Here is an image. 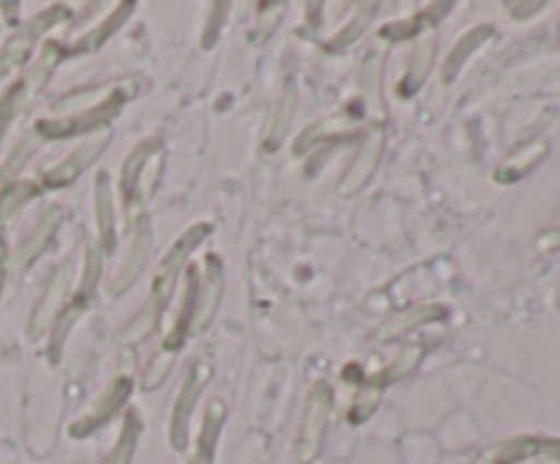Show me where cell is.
Wrapping results in <instances>:
<instances>
[{
  "label": "cell",
  "instance_id": "obj_15",
  "mask_svg": "<svg viewBox=\"0 0 560 464\" xmlns=\"http://www.w3.org/2000/svg\"><path fill=\"white\" fill-rule=\"evenodd\" d=\"M361 93H364V107L372 115L383 118V52L372 49L369 58L361 66Z\"/></svg>",
  "mask_w": 560,
  "mask_h": 464
},
{
  "label": "cell",
  "instance_id": "obj_22",
  "mask_svg": "<svg viewBox=\"0 0 560 464\" xmlns=\"http://www.w3.org/2000/svg\"><path fill=\"white\" fill-rule=\"evenodd\" d=\"M489 38H492V27L489 25H481V27H476V31L465 33V36L456 41V47L451 49L449 60L443 63V82H454V76L460 74V69L465 66V60L470 58V55L476 52L481 44H487Z\"/></svg>",
  "mask_w": 560,
  "mask_h": 464
},
{
  "label": "cell",
  "instance_id": "obj_20",
  "mask_svg": "<svg viewBox=\"0 0 560 464\" xmlns=\"http://www.w3.org/2000/svg\"><path fill=\"white\" fill-rule=\"evenodd\" d=\"M162 153V142L159 140H148V142H140L129 158L123 162V175H121V189H123V200H132L138 194V186H140V175H143L145 164L151 162V156Z\"/></svg>",
  "mask_w": 560,
  "mask_h": 464
},
{
  "label": "cell",
  "instance_id": "obj_5",
  "mask_svg": "<svg viewBox=\"0 0 560 464\" xmlns=\"http://www.w3.org/2000/svg\"><path fill=\"white\" fill-rule=\"evenodd\" d=\"M129 393H132V380H129L127 374L116 377V380H112L110 385H107L105 391H102L99 396H96L94 402L85 407V413L80 415L78 420H72V426H69V435H72L74 440H83V437H91L96 429H102L105 424H110L112 415H116L118 409L127 404Z\"/></svg>",
  "mask_w": 560,
  "mask_h": 464
},
{
  "label": "cell",
  "instance_id": "obj_19",
  "mask_svg": "<svg viewBox=\"0 0 560 464\" xmlns=\"http://www.w3.org/2000/svg\"><path fill=\"white\" fill-rule=\"evenodd\" d=\"M96 218H99L102 251L110 254L112 246H116V213H112V186L107 172L96 178Z\"/></svg>",
  "mask_w": 560,
  "mask_h": 464
},
{
  "label": "cell",
  "instance_id": "obj_30",
  "mask_svg": "<svg viewBox=\"0 0 560 464\" xmlns=\"http://www.w3.org/2000/svg\"><path fill=\"white\" fill-rule=\"evenodd\" d=\"M61 55H63V49L58 47V44H47L45 52H41V58H39V63H36L34 71H31L28 87H41V85H45V80H47V76H50V71L56 69V63H58V60H61Z\"/></svg>",
  "mask_w": 560,
  "mask_h": 464
},
{
  "label": "cell",
  "instance_id": "obj_35",
  "mask_svg": "<svg viewBox=\"0 0 560 464\" xmlns=\"http://www.w3.org/2000/svg\"><path fill=\"white\" fill-rule=\"evenodd\" d=\"M505 9H509V11H522L520 16H531L533 11L541 9V3H505Z\"/></svg>",
  "mask_w": 560,
  "mask_h": 464
},
{
  "label": "cell",
  "instance_id": "obj_24",
  "mask_svg": "<svg viewBox=\"0 0 560 464\" xmlns=\"http://www.w3.org/2000/svg\"><path fill=\"white\" fill-rule=\"evenodd\" d=\"M345 131H353V120L347 118V115H336V118L320 120V123H312L301 136H298L293 151L303 153V151H309L314 142L331 140V136H339V134H345Z\"/></svg>",
  "mask_w": 560,
  "mask_h": 464
},
{
  "label": "cell",
  "instance_id": "obj_14",
  "mask_svg": "<svg viewBox=\"0 0 560 464\" xmlns=\"http://www.w3.org/2000/svg\"><path fill=\"white\" fill-rule=\"evenodd\" d=\"M544 156H547V142L544 140L525 142V145L511 151L509 156L500 162V167L495 169V180H498V183H514V180H520L522 175L531 172Z\"/></svg>",
  "mask_w": 560,
  "mask_h": 464
},
{
  "label": "cell",
  "instance_id": "obj_11",
  "mask_svg": "<svg viewBox=\"0 0 560 464\" xmlns=\"http://www.w3.org/2000/svg\"><path fill=\"white\" fill-rule=\"evenodd\" d=\"M148 251H151V224L148 218L143 216L138 218V224H134V238H132V246H129L127 262H123V265L118 267L116 276H112L110 295H121L132 287L134 278L143 273L145 262H148Z\"/></svg>",
  "mask_w": 560,
  "mask_h": 464
},
{
  "label": "cell",
  "instance_id": "obj_25",
  "mask_svg": "<svg viewBox=\"0 0 560 464\" xmlns=\"http://www.w3.org/2000/svg\"><path fill=\"white\" fill-rule=\"evenodd\" d=\"M132 9H134V3H121L116 9V14L110 16V20L105 22V25L102 27H96L94 33H88V36L83 38V41H78V47L72 49V52H91V49H96L99 47L102 41H107V38L112 36V33L118 31V27L123 25V22L129 20V14H132Z\"/></svg>",
  "mask_w": 560,
  "mask_h": 464
},
{
  "label": "cell",
  "instance_id": "obj_31",
  "mask_svg": "<svg viewBox=\"0 0 560 464\" xmlns=\"http://www.w3.org/2000/svg\"><path fill=\"white\" fill-rule=\"evenodd\" d=\"M85 304H88V298H83V295H80V298L74 300V306H72V309H69L67 314H61L63 325H58L56 336H52V355H58V353H61V347H63V338H67L69 328H72L74 322H78L80 311H85Z\"/></svg>",
  "mask_w": 560,
  "mask_h": 464
},
{
  "label": "cell",
  "instance_id": "obj_18",
  "mask_svg": "<svg viewBox=\"0 0 560 464\" xmlns=\"http://www.w3.org/2000/svg\"><path fill=\"white\" fill-rule=\"evenodd\" d=\"M296 102H298V91H296V82L287 80L285 87H282L279 98H276V109H274V118H271V129L265 134V147L274 151L282 140H285L287 129H290V120L296 115Z\"/></svg>",
  "mask_w": 560,
  "mask_h": 464
},
{
  "label": "cell",
  "instance_id": "obj_17",
  "mask_svg": "<svg viewBox=\"0 0 560 464\" xmlns=\"http://www.w3.org/2000/svg\"><path fill=\"white\" fill-rule=\"evenodd\" d=\"M61 222H63V211H61V207H50V211H47L45 216H41V222L36 224L34 233L28 235V240H25V243L20 246L17 257H14V265L23 267V265H28L31 260H36V257H39L41 251L47 249V243H50V240H52L56 229L61 227Z\"/></svg>",
  "mask_w": 560,
  "mask_h": 464
},
{
  "label": "cell",
  "instance_id": "obj_16",
  "mask_svg": "<svg viewBox=\"0 0 560 464\" xmlns=\"http://www.w3.org/2000/svg\"><path fill=\"white\" fill-rule=\"evenodd\" d=\"M432 58H434V36L432 33H427L424 38H418L416 49H413L410 66H407L405 76H402L400 87H396L400 96H413V93L424 85V80L429 76V69H432Z\"/></svg>",
  "mask_w": 560,
  "mask_h": 464
},
{
  "label": "cell",
  "instance_id": "obj_10",
  "mask_svg": "<svg viewBox=\"0 0 560 464\" xmlns=\"http://www.w3.org/2000/svg\"><path fill=\"white\" fill-rule=\"evenodd\" d=\"M383 142H385V134L383 129H372L367 134V140L361 142V147H358L356 158H353L350 169L345 172V178H342L339 183V191L342 194H356L361 186H367V180L372 178L374 167H378L380 162V153H383Z\"/></svg>",
  "mask_w": 560,
  "mask_h": 464
},
{
  "label": "cell",
  "instance_id": "obj_2",
  "mask_svg": "<svg viewBox=\"0 0 560 464\" xmlns=\"http://www.w3.org/2000/svg\"><path fill=\"white\" fill-rule=\"evenodd\" d=\"M331 415V385L325 380L314 382L312 391L307 396V407H303L301 426H298V442L296 456L301 464H312L323 451L325 426H329Z\"/></svg>",
  "mask_w": 560,
  "mask_h": 464
},
{
  "label": "cell",
  "instance_id": "obj_32",
  "mask_svg": "<svg viewBox=\"0 0 560 464\" xmlns=\"http://www.w3.org/2000/svg\"><path fill=\"white\" fill-rule=\"evenodd\" d=\"M88 267H85V282H83V289H80V295L83 298H88L91 289L96 287V282H99V265H102V251L94 249V246H88Z\"/></svg>",
  "mask_w": 560,
  "mask_h": 464
},
{
  "label": "cell",
  "instance_id": "obj_1",
  "mask_svg": "<svg viewBox=\"0 0 560 464\" xmlns=\"http://www.w3.org/2000/svg\"><path fill=\"white\" fill-rule=\"evenodd\" d=\"M208 233H211V224H194V227H189L187 233H183L181 238L170 246V249H167L165 260L159 262V271H156V276H154V284H151L148 300H145L143 309L134 314L132 325H129L127 333H123V342L140 344L143 338H148V333L154 331L156 322H159L162 311H165L167 304H170L172 293H176L178 273L187 267L192 251L198 249L205 238H208Z\"/></svg>",
  "mask_w": 560,
  "mask_h": 464
},
{
  "label": "cell",
  "instance_id": "obj_4",
  "mask_svg": "<svg viewBox=\"0 0 560 464\" xmlns=\"http://www.w3.org/2000/svg\"><path fill=\"white\" fill-rule=\"evenodd\" d=\"M134 96V87L127 85H116L112 96L107 98L105 104H99L96 109H88V112H78L69 115L63 120H45L39 126L41 136H72V134H83V131H99L107 120H112L118 115V109L123 107V102Z\"/></svg>",
  "mask_w": 560,
  "mask_h": 464
},
{
  "label": "cell",
  "instance_id": "obj_27",
  "mask_svg": "<svg viewBox=\"0 0 560 464\" xmlns=\"http://www.w3.org/2000/svg\"><path fill=\"white\" fill-rule=\"evenodd\" d=\"M421 355H424V344H405V347L400 349V355L394 358V364H391L389 369H383L385 382L391 385V382H396V380H402V377L410 374V371L416 369L418 360H421Z\"/></svg>",
  "mask_w": 560,
  "mask_h": 464
},
{
  "label": "cell",
  "instance_id": "obj_26",
  "mask_svg": "<svg viewBox=\"0 0 560 464\" xmlns=\"http://www.w3.org/2000/svg\"><path fill=\"white\" fill-rule=\"evenodd\" d=\"M372 16H374V5L372 3L358 5V11H356V16L350 20V25H347L345 31L336 33V36L329 41V52H339V49L350 47V44L356 41V38L361 36L364 31H367V25L372 22Z\"/></svg>",
  "mask_w": 560,
  "mask_h": 464
},
{
  "label": "cell",
  "instance_id": "obj_29",
  "mask_svg": "<svg viewBox=\"0 0 560 464\" xmlns=\"http://www.w3.org/2000/svg\"><path fill=\"white\" fill-rule=\"evenodd\" d=\"M282 11H285V5L282 3L263 5V14H258V25H254V31H252V44H263L265 38L276 31V25H279V20H282Z\"/></svg>",
  "mask_w": 560,
  "mask_h": 464
},
{
  "label": "cell",
  "instance_id": "obj_12",
  "mask_svg": "<svg viewBox=\"0 0 560 464\" xmlns=\"http://www.w3.org/2000/svg\"><path fill=\"white\" fill-rule=\"evenodd\" d=\"M227 418V407L225 402H211L208 409H205L203 418V429H200L198 442H194V451L189 456V464H214L216 459V445H219V435L222 426H225Z\"/></svg>",
  "mask_w": 560,
  "mask_h": 464
},
{
  "label": "cell",
  "instance_id": "obj_8",
  "mask_svg": "<svg viewBox=\"0 0 560 464\" xmlns=\"http://www.w3.org/2000/svg\"><path fill=\"white\" fill-rule=\"evenodd\" d=\"M72 282H74V260H67L61 267H58L56 276H52L50 287H47L39 309H36L34 322H31V336L34 338L41 336V333L58 320V314L63 311V304H67V295H69V287H72Z\"/></svg>",
  "mask_w": 560,
  "mask_h": 464
},
{
  "label": "cell",
  "instance_id": "obj_9",
  "mask_svg": "<svg viewBox=\"0 0 560 464\" xmlns=\"http://www.w3.org/2000/svg\"><path fill=\"white\" fill-rule=\"evenodd\" d=\"M222 289H225V273H222V262L216 254H208V260H205L203 289H200V295L194 298L192 333H200L203 328H208L211 320H214L216 309H219Z\"/></svg>",
  "mask_w": 560,
  "mask_h": 464
},
{
  "label": "cell",
  "instance_id": "obj_13",
  "mask_svg": "<svg viewBox=\"0 0 560 464\" xmlns=\"http://www.w3.org/2000/svg\"><path fill=\"white\" fill-rule=\"evenodd\" d=\"M449 314V309L440 304H427V306H413V309L407 311H400V314L389 317V320L383 322V325L378 328V333H374V338L378 342H385V338H396V336H405L407 331H413V328L424 325V322H432V320H443V317Z\"/></svg>",
  "mask_w": 560,
  "mask_h": 464
},
{
  "label": "cell",
  "instance_id": "obj_23",
  "mask_svg": "<svg viewBox=\"0 0 560 464\" xmlns=\"http://www.w3.org/2000/svg\"><path fill=\"white\" fill-rule=\"evenodd\" d=\"M385 385H389V382H385L383 371H378V374L367 377V380L361 382V391H358V396L353 398L350 415H347L353 426L364 424V420H367L369 415L374 413V407H378V402H380V396H383Z\"/></svg>",
  "mask_w": 560,
  "mask_h": 464
},
{
  "label": "cell",
  "instance_id": "obj_21",
  "mask_svg": "<svg viewBox=\"0 0 560 464\" xmlns=\"http://www.w3.org/2000/svg\"><path fill=\"white\" fill-rule=\"evenodd\" d=\"M140 435H143V418H140L138 409H127V420H123L121 435H118L116 445H112V451L107 453V459L102 464H132Z\"/></svg>",
  "mask_w": 560,
  "mask_h": 464
},
{
  "label": "cell",
  "instance_id": "obj_34",
  "mask_svg": "<svg viewBox=\"0 0 560 464\" xmlns=\"http://www.w3.org/2000/svg\"><path fill=\"white\" fill-rule=\"evenodd\" d=\"M536 246L541 251H560V229H547V233L538 235Z\"/></svg>",
  "mask_w": 560,
  "mask_h": 464
},
{
  "label": "cell",
  "instance_id": "obj_28",
  "mask_svg": "<svg viewBox=\"0 0 560 464\" xmlns=\"http://www.w3.org/2000/svg\"><path fill=\"white\" fill-rule=\"evenodd\" d=\"M172 360H176V355L165 353V349H159V353L151 358L148 369H145V374H143L145 391H154V388H159L162 382L167 380V374H170V369H172Z\"/></svg>",
  "mask_w": 560,
  "mask_h": 464
},
{
  "label": "cell",
  "instance_id": "obj_7",
  "mask_svg": "<svg viewBox=\"0 0 560 464\" xmlns=\"http://www.w3.org/2000/svg\"><path fill=\"white\" fill-rule=\"evenodd\" d=\"M107 142H110V131L107 129H99V131H94L91 136H85L83 145L74 147L72 156L63 158L56 169H50V172L45 175V186H50V189H61V186L78 180L80 175H83V169L88 167V164L94 162L102 151H105Z\"/></svg>",
  "mask_w": 560,
  "mask_h": 464
},
{
  "label": "cell",
  "instance_id": "obj_6",
  "mask_svg": "<svg viewBox=\"0 0 560 464\" xmlns=\"http://www.w3.org/2000/svg\"><path fill=\"white\" fill-rule=\"evenodd\" d=\"M533 456H552L560 462V442L538 440V437H511L484 451L473 464H520Z\"/></svg>",
  "mask_w": 560,
  "mask_h": 464
},
{
  "label": "cell",
  "instance_id": "obj_33",
  "mask_svg": "<svg viewBox=\"0 0 560 464\" xmlns=\"http://www.w3.org/2000/svg\"><path fill=\"white\" fill-rule=\"evenodd\" d=\"M34 151H36V136H28V140H25L23 145H20V151L12 156V162H9L7 175H12V172H17V169H23L25 158H28Z\"/></svg>",
  "mask_w": 560,
  "mask_h": 464
},
{
  "label": "cell",
  "instance_id": "obj_3",
  "mask_svg": "<svg viewBox=\"0 0 560 464\" xmlns=\"http://www.w3.org/2000/svg\"><path fill=\"white\" fill-rule=\"evenodd\" d=\"M208 380H211V364L198 360V364L189 369L181 391H178V398L176 404H172V413H170V429H167L170 445L176 448V451H187L189 429H192V413L194 407H198V398L200 393H203V388L208 385Z\"/></svg>",
  "mask_w": 560,
  "mask_h": 464
}]
</instances>
